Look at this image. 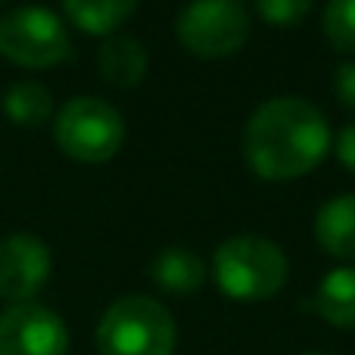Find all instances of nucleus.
<instances>
[{"instance_id": "obj_1", "label": "nucleus", "mask_w": 355, "mask_h": 355, "mask_svg": "<svg viewBox=\"0 0 355 355\" xmlns=\"http://www.w3.org/2000/svg\"><path fill=\"white\" fill-rule=\"evenodd\" d=\"M331 128L318 106L300 97H275L252 110L243 128V156L265 181H293L321 166Z\"/></svg>"}, {"instance_id": "obj_2", "label": "nucleus", "mask_w": 355, "mask_h": 355, "mask_svg": "<svg viewBox=\"0 0 355 355\" xmlns=\"http://www.w3.org/2000/svg\"><path fill=\"white\" fill-rule=\"evenodd\" d=\"M212 277L227 300L262 302L284 290L290 262L275 240L259 234H237L215 250Z\"/></svg>"}, {"instance_id": "obj_3", "label": "nucleus", "mask_w": 355, "mask_h": 355, "mask_svg": "<svg viewBox=\"0 0 355 355\" xmlns=\"http://www.w3.org/2000/svg\"><path fill=\"white\" fill-rule=\"evenodd\" d=\"M175 318L159 300L131 293L116 300L97 324L100 355H172Z\"/></svg>"}, {"instance_id": "obj_4", "label": "nucleus", "mask_w": 355, "mask_h": 355, "mask_svg": "<svg viewBox=\"0 0 355 355\" xmlns=\"http://www.w3.org/2000/svg\"><path fill=\"white\" fill-rule=\"evenodd\" d=\"M53 137L69 159L106 162L125 144L122 112L100 97H75L56 116Z\"/></svg>"}, {"instance_id": "obj_5", "label": "nucleus", "mask_w": 355, "mask_h": 355, "mask_svg": "<svg viewBox=\"0 0 355 355\" xmlns=\"http://www.w3.org/2000/svg\"><path fill=\"white\" fill-rule=\"evenodd\" d=\"M181 47L202 60L237 53L250 37V12L237 0H190L175 19Z\"/></svg>"}, {"instance_id": "obj_6", "label": "nucleus", "mask_w": 355, "mask_h": 355, "mask_svg": "<svg viewBox=\"0 0 355 355\" xmlns=\"http://www.w3.org/2000/svg\"><path fill=\"white\" fill-rule=\"evenodd\" d=\"M72 50L62 19L47 6H19L0 16V53L25 69H47Z\"/></svg>"}, {"instance_id": "obj_7", "label": "nucleus", "mask_w": 355, "mask_h": 355, "mask_svg": "<svg viewBox=\"0 0 355 355\" xmlns=\"http://www.w3.org/2000/svg\"><path fill=\"white\" fill-rule=\"evenodd\" d=\"M66 321L47 306L16 302L0 315V355H66Z\"/></svg>"}, {"instance_id": "obj_8", "label": "nucleus", "mask_w": 355, "mask_h": 355, "mask_svg": "<svg viewBox=\"0 0 355 355\" xmlns=\"http://www.w3.org/2000/svg\"><path fill=\"white\" fill-rule=\"evenodd\" d=\"M50 250L35 234H10L0 240V300L28 302L50 277Z\"/></svg>"}, {"instance_id": "obj_9", "label": "nucleus", "mask_w": 355, "mask_h": 355, "mask_svg": "<svg viewBox=\"0 0 355 355\" xmlns=\"http://www.w3.org/2000/svg\"><path fill=\"white\" fill-rule=\"evenodd\" d=\"M315 240L327 256L355 262V193H340L318 209Z\"/></svg>"}, {"instance_id": "obj_10", "label": "nucleus", "mask_w": 355, "mask_h": 355, "mask_svg": "<svg viewBox=\"0 0 355 355\" xmlns=\"http://www.w3.org/2000/svg\"><path fill=\"white\" fill-rule=\"evenodd\" d=\"M206 262L196 256L193 250L184 246H168L150 265V277L153 284L168 296H190L206 284Z\"/></svg>"}, {"instance_id": "obj_11", "label": "nucleus", "mask_w": 355, "mask_h": 355, "mask_svg": "<svg viewBox=\"0 0 355 355\" xmlns=\"http://www.w3.org/2000/svg\"><path fill=\"white\" fill-rule=\"evenodd\" d=\"M100 75L116 87H135L147 75L150 56L144 44L131 35H110L97 53Z\"/></svg>"}, {"instance_id": "obj_12", "label": "nucleus", "mask_w": 355, "mask_h": 355, "mask_svg": "<svg viewBox=\"0 0 355 355\" xmlns=\"http://www.w3.org/2000/svg\"><path fill=\"white\" fill-rule=\"evenodd\" d=\"M312 309L340 331H355V265L334 268L321 277Z\"/></svg>"}, {"instance_id": "obj_13", "label": "nucleus", "mask_w": 355, "mask_h": 355, "mask_svg": "<svg viewBox=\"0 0 355 355\" xmlns=\"http://www.w3.org/2000/svg\"><path fill=\"white\" fill-rule=\"evenodd\" d=\"M141 0H62L66 16L87 35H112Z\"/></svg>"}, {"instance_id": "obj_14", "label": "nucleus", "mask_w": 355, "mask_h": 355, "mask_svg": "<svg viewBox=\"0 0 355 355\" xmlns=\"http://www.w3.org/2000/svg\"><path fill=\"white\" fill-rule=\"evenodd\" d=\"M3 112L16 125H44L53 112V97L37 81H16L3 94Z\"/></svg>"}, {"instance_id": "obj_15", "label": "nucleus", "mask_w": 355, "mask_h": 355, "mask_svg": "<svg viewBox=\"0 0 355 355\" xmlns=\"http://www.w3.org/2000/svg\"><path fill=\"white\" fill-rule=\"evenodd\" d=\"M324 35L340 53H355V0H327Z\"/></svg>"}, {"instance_id": "obj_16", "label": "nucleus", "mask_w": 355, "mask_h": 355, "mask_svg": "<svg viewBox=\"0 0 355 355\" xmlns=\"http://www.w3.org/2000/svg\"><path fill=\"white\" fill-rule=\"evenodd\" d=\"M252 3H256L259 16L268 25H275V28L300 25L312 10V0H252Z\"/></svg>"}, {"instance_id": "obj_17", "label": "nucleus", "mask_w": 355, "mask_h": 355, "mask_svg": "<svg viewBox=\"0 0 355 355\" xmlns=\"http://www.w3.org/2000/svg\"><path fill=\"white\" fill-rule=\"evenodd\" d=\"M334 91L337 100L346 106L349 112H355V62H340L334 72Z\"/></svg>"}, {"instance_id": "obj_18", "label": "nucleus", "mask_w": 355, "mask_h": 355, "mask_svg": "<svg viewBox=\"0 0 355 355\" xmlns=\"http://www.w3.org/2000/svg\"><path fill=\"white\" fill-rule=\"evenodd\" d=\"M334 150H337L340 166H343L346 172L355 175V125H346V128L340 131V135H337V144H334Z\"/></svg>"}, {"instance_id": "obj_19", "label": "nucleus", "mask_w": 355, "mask_h": 355, "mask_svg": "<svg viewBox=\"0 0 355 355\" xmlns=\"http://www.w3.org/2000/svg\"><path fill=\"white\" fill-rule=\"evenodd\" d=\"M306 355H324V352H306Z\"/></svg>"}, {"instance_id": "obj_20", "label": "nucleus", "mask_w": 355, "mask_h": 355, "mask_svg": "<svg viewBox=\"0 0 355 355\" xmlns=\"http://www.w3.org/2000/svg\"><path fill=\"white\" fill-rule=\"evenodd\" d=\"M237 3H243V0H237Z\"/></svg>"}]
</instances>
